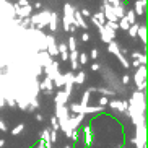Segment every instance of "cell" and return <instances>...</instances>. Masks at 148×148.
<instances>
[{"label":"cell","instance_id":"7","mask_svg":"<svg viewBox=\"0 0 148 148\" xmlns=\"http://www.w3.org/2000/svg\"><path fill=\"white\" fill-rule=\"evenodd\" d=\"M54 116H56L57 121H59V125H60V124H65V122L69 121V117H70L69 108H67V106H56Z\"/></svg>","mask_w":148,"mask_h":148},{"label":"cell","instance_id":"49","mask_svg":"<svg viewBox=\"0 0 148 148\" xmlns=\"http://www.w3.org/2000/svg\"><path fill=\"white\" fill-rule=\"evenodd\" d=\"M64 148H72V145H65V147H64Z\"/></svg>","mask_w":148,"mask_h":148},{"label":"cell","instance_id":"26","mask_svg":"<svg viewBox=\"0 0 148 148\" xmlns=\"http://www.w3.org/2000/svg\"><path fill=\"white\" fill-rule=\"evenodd\" d=\"M95 91L101 93V95L106 96V98H108V96H114V95H116V93H114L112 90H109V88H95Z\"/></svg>","mask_w":148,"mask_h":148},{"label":"cell","instance_id":"3","mask_svg":"<svg viewBox=\"0 0 148 148\" xmlns=\"http://www.w3.org/2000/svg\"><path fill=\"white\" fill-rule=\"evenodd\" d=\"M73 12H75V7L72 3H64V15H62V23H64V31L65 33H70L72 26H75L73 23Z\"/></svg>","mask_w":148,"mask_h":148},{"label":"cell","instance_id":"5","mask_svg":"<svg viewBox=\"0 0 148 148\" xmlns=\"http://www.w3.org/2000/svg\"><path fill=\"white\" fill-rule=\"evenodd\" d=\"M13 10H15V18H29L33 15V5L28 2L25 5H13Z\"/></svg>","mask_w":148,"mask_h":148},{"label":"cell","instance_id":"1","mask_svg":"<svg viewBox=\"0 0 148 148\" xmlns=\"http://www.w3.org/2000/svg\"><path fill=\"white\" fill-rule=\"evenodd\" d=\"M49 18H51V10H39L38 13H33L29 16V23L31 26H34L36 29H44L47 26Z\"/></svg>","mask_w":148,"mask_h":148},{"label":"cell","instance_id":"28","mask_svg":"<svg viewBox=\"0 0 148 148\" xmlns=\"http://www.w3.org/2000/svg\"><path fill=\"white\" fill-rule=\"evenodd\" d=\"M117 25H119V29H124V31H127L129 28H130V23H129V21L125 20V16L121 18V20L117 21Z\"/></svg>","mask_w":148,"mask_h":148},{"label":"cell","instance_id":"16","mask_svg":"<svg viewBox=\"0 0 148 148\" xmlns=\"http://www.w3.org/2000/svg\"><path fill=\"white\" fill-rule=\"evenodd\" d=\"M147 12V0H135L134 3V13L137 16H142Z\"/></svg>","mask_w":148,"mask_h":148},{"label":"cell","instance_id":"47","mask_svg":"<svg viewBox=\"0 0 148 148\" xmlns=\"http://www.w3.org/2000/svg\"><path fill=\"white\" fill-rule=\"evenodd\" d=\"M130 65L134 67V69H138V67H140V62H138V60H132Z\"/></svg>","mask_w":148,"mask_h":148},{"label":"cell","instance_id":"9","mask_svg":"<svg viewBox=\"0 0 148 148\" xmlns=\"http://www.w3.org/2000/svg\"><path fill=\"white\" fill-rule=\"evenodd\" d=\"M108 106L111 109H114L116 112H121V114H125L127 112V101L125 99H111L108 103Z\"/></svg>","mask_w":148,"mask_h":148},{"label":"cell","instance_id":"34","mask_svg":"<svg viewBox=\"0 0 148 148\" xmlns=\"http://www.w3.org/2000/svg\"><path fill=\"white\" fill-rule=\"evenodd\" d=\"M80 132H78V129H75V130H72V135H70V138L73 140V142H78L80 140Z\"/></svg>","mask_w":148,"mask_h":148},{"label":"cell","instance_id":"44","mask_svg":"<svg viewBox=\"0 0 148 148\" xmlns=\"http://www.w3.org/2000/svg\"><path fill=\"white\" fill-rule=\"evenodd\" d=\"M38 10V12H39V10H42V3H41V2H36L34 5H33V10Z\"/></svg>","mask_w":148,"mask_h":148},{"label":"cell","instance_id":"18","mask_svg":"<svg viewBox=\"0 0 148 148\" xmlns=\"http://www.w3.org/2000/svg\"><path fill=\"white\" fill-rule=\"evenodd\" d=\"M83 138H85V145L86 147H91L93 145V130H91V125H85L83 127Z\"/></svg>","mask_w":148,"mask_h":148},{"label":"cell","instance_id":"40","mask_svg":"<svg viewBox=\"0 0 148 148\" xmlns=\"http://www.w3.org/2000/svg\"><path fill=\"white\" fill-rule=\"evenodd\" d=\"M98 56H99V51H98V49H93L91 51V54H90V59H93V60H96V59H98Z\"/></svg>","mask_w":148,"mask_h":148},{"label":"cell","instance_id":"37","mask_svg":"<svg viewBox=\"0 0 148 148\" xmlns=\"http://www.w3.org/2000/svg\"><path fill=\"white\" fill-rule=\"evenodd\" d=\"M80 13H82L83 18H90V16H91V12H90V8H82V10H80Z\"/></svg>","mask_w":148,"mask_h":148},{"label":"cell","instance_id":"27","mask_svg":"<svg viewBox=\"0 0 148 148\" xmlns=\"http://www.w3.org/2000/svg\"><path fill=\"white\" fill-rule=\"evenodd\" d=\"M90 98H91V93L88 91V90H85V91H83V95H82V103H80V104H82V106H88Z\"/></svg>","mask_w":148,"mask_h":148},{"label":"cell","instance_id":"21","mask_svg":"<svg viewBox=\"0 0 148 148\" xmlns=\"http://www.w3.org/2000/svg\"><path fill=\"white\" fill-rule=\"evenodd\" d=\"M137 36L142 39V42H143V44H147V25H140L138 31H137Z\"/></svg>","mask_w":148,"mask_h":148},{"label":"cell","instance_id":"12","mask_svg":"<svg viewBox=\"0 0 148 148\" xmlns=\"http://www.w3.org/2000/svg\"><path fill=\"white\" fill-rule=\"evenodd\" d=\"M59 23H60V18H59V13L57 12H51V18H49V23H47V28L51 29V33H57L59 29Z\"/></svg>","mask_w":148,"mask_h":148},{"label":"cell","instance_id":"4","mask_svg":"<svg viewBox=\"0 0 148 148\" xmlns=\"http://www.w3.org/2000/svg\"><path fill=\"white\" fill-rule=\"evenodd\" d=\"M134 82H135L137 91H145L147 90V65H140L135 70Z\"/></svg>","mask_w":148,"mask_h":148},{"label":"cell","instance_id":"46","mask_svg":"<svg viewBox=\"0 0 148 148\" xmlns=\"http://www.w3.org/2000/svg\"><path fill=\"white\" fill-rule=\"evenodd\" d=\"M99 69H101V65H99V64H93V65H91V70H93V72H98Z\"/></svg>","mask_w":148,"mask_h":148},{"label":"cell","instance_id":"30","mask_svg":"<svg viewBox=\"0 0 148 148\" xmlns=\"http://www.w3.org/2000/svg\"><path fill=\"white\" fill-rule=\"evenodd\" d=\"M88 60H90V57H88L86 52H80V54H78V64H80V65H85V64H88Z\"/></svg>","mask_w":148,"mask_h":148},{"label":"cell","instance_id":"13","mask_svg":"<svg viewBox=\"0 0 148 148\" xmlns=\"http://www.w3.org/2000/svg\"><path fill=\"white\" fill-rule=\"evenodd\" d=\"M69 99H70V96L65 95L64 90H59L56 93V96H54V104L56 106H67L69 104Z\"/></svg>","mask_w":148,"mask_h":148},{"label":"cell","instance_id":"31","mask_svg":"<svg viewBox=\"0 0 148 148\" xmlns=\"http://www.w3.org/2000/svg\"><path fill=\"white\" fill-rule=\"evenodd\" d=\"M51 129H52L54 132L60 130V125H59V121H57L56 116H52V117H51Z\"/></svg>","mask_w":148,"mask_h":148},{"label":"cell","instance_id":"42","mask_svg":"<svg viewBox=\"0 0 148 148\" xmlns=\"http://www.w3.org/2000/svg\"><path fill=\"white\" fill-rule=\"evenodd\" d=\"M34 119H36L38 122H42V121H44V116H42L41 112H34Z\"/></svg>","mask_w":148,"mask_h":148},{"label":"cell","instance_id":"35","mask_svg":"<svg viewBox=\"0 0 148 148\" xmlns=\"http://www.w3.org/2000/svg\"><path fill=\"white\" fill-rule=\"evenodd\" d=\"M129 83H130V75H122V86H127V85H129Z\"/></svg>","mask_w":148,"mask_h":148},{"label":"cell","instance_id":"11","mask_svg":"<svg viewBox=\"0 0 148 148\" xmlns=\"http://www.w3.org/2000/svg\"><path fill=\"white\" fill-rule=\"evenodd\" d=\"M39 91H42L46 96H51V95H52V91H54V83H52V80L49 78V77H46L42 82H39Z\"/></svg>","mask_w":148,"mask_h":148},{"label":"cell","instance_id":"24","mask_svg":"<svg viewBox=\"0 0 148 148\" xmlns=\"http://www.w3.org/2000/svg\"><path fill=\"white\" fill-rule=\"evenodd\" d=\"M25 129H26V125H25V122H20L18 125H15L13 129H12V135H20L23 130H25Z\"/></svg>","mask_w":148,"mask_h":148},{"label":"cell","instance_id":"8","mask_svg":"<svg viewBox=\"0 0 148 148\" xmlns=\"http://www.w3.org/2000/svg\"><path fill=\"white\" fill-rule=\"evenodd\" d=\"M59 67H60V64H59V62H56V60H52V64H51L49 67H44L42 72L46 73V77H49L51 80H54V78H57V77L60 75Z\"/></svg>","mask_w":148,"mask_h":148},{"label":"cell","instance_id":"19","mask_svg":"<svg viewBox=\"0 0 148 148\" xmlns=\"http://www.w3.org/2000/svg\"><path fill=\"white\" fill-rule=\"evenodd\" d=\"M112 10H114V15H116V18H117V21L121 20V18H124L125 16V3L122 2V3H119V5H114L112 7Z\"/></svg>","mask_w":148,"mask_h":148},{"label":"cell","instance_id":"17","mask_svg":"<svg viewBox=\"0 0 148 148\" xmlns=\"http://www.w3.org/2000/svg\"><path fill=\"white\" fill-rule=\"evenodd\" d=\"M90 20H91V23L95 25L96 28L103 26V25L106 23V18H104V15H103V12H96V13H91Z\"/></svg>","mask_w":148,"mask_h":148},{"label":"cell","instance_id":"10","mask_svg":"<svg viewBox=\"0 0 148 148\" xmlns=\"http://www.w3.org/2000/svg\"><path fill=\"white\" fill-rule=\"evenodd\" d=\"M98 31H99V38H101V41H103V42H106V44H109L111 41H114V39H116V34H117V33H114V31L108 29V28H106L104 25L98 28Z\"/></svg>","mask_w":148,"mask_h":148},{"label":"cell","instance_id":"33","mask_svg":"<svg viewBox=\"0 0 148 148\" xmlns=\"http://www.w3.org/2000/svg\"><path fill=\"white\" fill-rule=\"evenodd\" d=\"M109 99L106 98V96H99V99H98V106H101V108H104V106H108Z\"/></svg>","mask_w":148,"mask_h":148},{"label":"cell","instance_id":"39","mask_svg":"<svg viewBox=\"0 0 148 148\" xmlns=\"http://www.w3.org/2000/svg\"><path fill=\"white\" fill-rule=\"evenodd\" d=\"M90 39H91V34H90L88 31H85V33L82 34V41H83V42H88Z\"/></svg>","mask_w":148,"mask_h":148},{"label":"cell","instance_id":"29","mask_svg":"<svg viewBox=\"0 0 148 148\" xmlns=\"http://www.w3.org/2000/svg\"><path fill=\"white\" fill-rule=\"evenodd\" d=\"M104 26L108 28V29L114 31V33H117V29H119V25H117V21H106V23H104Z\"/></svg>","mask_w":148,"mask_h":148},{"label":"cell","instance_id":"38","mask_svg":"<svg viewBox=\"0 0 148 148\" xmlns=\"http://www.w3.org/2000/svg\"><path fill=\"white\" fill-rule=\"evenodd\" d=\"M137 60H138L140 62V65H147V54H140V57H138V59H137Z\"/></svg>","mask_w":148,"mask_h":148},{"label":"cell","instance_id":"22","mask_svg":"<svg viewBox=\"0 0 148 148\" xmlns=\"http://www.w3.org/2000/svg\"><path fill=\"white\" fill-rule=\"evenodd\" d=\"M67 49H69V52L77 51V38L75 36H70L69 38V41H67Z\"/></svg>","mask_w":148,"mask_h":148},{"label":"cell","instance_id":"2","mask_svg":"<svg viewBox=\"0 0 148 148\" xmlns=\"http://www.w3.org/2000/svg\"><path fill=\"white\" fill-rule=\"evenodd\" d=\"M127 103L130 106H134L137 111L147 114V93L145 91H137V90H135V91L132 93L130 99L127 101Z\"/></svg>","mask_w":148,"mask_h":148},{"label":"cell","instance_id":"41","mask_svg":"<svg viewBox=\"0 0 148 148\" xmlns=\"http://www.w3.org/2000/svg\"><path fill=\"white\" fill-rule=\"evenodd\" d=\"M0 130H2V132H7V130H8V127H7V124H5L3 119H0Z\"/></svg>","mask_w":148,"mask_h":148},{"label":"cell","instance_id":"45","mask_svg":"<svg viewBox=\"0 0 148 148\" xmlns=\"http://www.w3.org/2000/svg\"><path fill=\"white\" fill-rule=\"evenodd\" d=\"M140 54H142V52H138V51H135V52H132V59H134V60H137V59L140 57Z\"/></svg>","mask_w":148,"mask_h":148},{"label":"cell","instance_id":"23","mask_svg":"<svg viewBox=\"0 0 148 148\" xmlns=\"http://www.w3.org/2000/svg\"><path fill=\"white\" fill-rule=\"evenodd\" d=\"M138 26H140V23H134V25H130V28L127 29V34H129V38H137Z\"/></svg>","mask_w":148,"mask_h":148},{"label":"cell","instance_id":"48","mask_svg":"<svg viewBox=\"0 0 148 148\" xmlns=\"http://www.w3.org/2000/svg\"><path fill=\"white\" fill-rule=\"evenodd\" d=\"M3 147H5V140L0 138V148H3Z\"/></svg>","mask_w":148,"mask_h":148},{"label":"cell","instance_id":"14","mask_svg":"<svg viewBox=\"0 0 148 148\" xmlns=\"http://www.w3.org/2000/svg\"><path fill=\"white\" fill-rule=\"evenodd\" d=\"M73 23L77 28H82V29H88V23L85 21V18L82 16L80 10L75 7V12H73Z\"/></svg>","mask_w":148,"mask_h":148},{"label":"cell","instance_id":"36","mask_svg":"<svg viewBox=\"0 0 148 148\" xmlns=\"http://www.w3.org/2000/svg\"><path fill=\"white\" fill-rule=\"evenodd\" d=\"M49 140H51V143H56L57 142V132H54V130H51L49 132Z\"/></svg>","mask_w":148,"mask_h":148},{"label":"cell","instance_id":"25","mask_svg":"<svg viewBox=\"0 0 148 148\" xmlns=\"http://www.w3.org/2000/svg\"><path fill=\"white\" fill-rule=\"evenodd\" d=\"M125 20L130 23V25L137 23V15L134 13V10H129V12H125Z\"/></svg>","mask_w":148,"mask_h":148},{"label":"cell","instance_id":"6","mask_svg":"<svg viewBox=\"0 0 148 148\" xmlns=\"http://www.w3.org/2000/svg\"><path fill=\"white\" fill-rule=\"evenodd\" d=\"M46 52L51 57H57L59 51H57V41L54 34H46Z\"/></svg>","mask_w":148,"mask_h":148},{"label":"cell","instance_id":"32","mask_svg":"<svg viewBox=\"0 0 148 148\" xmlns=\"http://www.w3.org/2000/svg\"><path fill=\"white\" fill-rule=\"evenodd\" d=\"M57 51H59V54L69 52V49H67V42H57Z\"/></svg>","mask_w":148,"mask_h":148},{"label":"cell","instance_id":"20","mask_svg":"<svg viewBox=\"0 0 148 148\" xmlns=\"http://www.w3.org/2000/svg\"><path fill=\"white\" fill-rule=\"evenodd\" d=\"M85 80H86V73H85L83 70H78V72L75 73V77H73V85L82 86L83 83H85Z\"/></svg>","mask_w":148,"mask_h":148},{"label":"cell","instance_id":"15","mask_svg":"<svg viewBox=\"0 0 148 148\" xmlns=\"http://www.w3.org/2000/svg\"><path fill=\"white\" fill-rule=\"evenodd\" d=\"M83 119H85V114H75V116H72V114H70V117H69V127L72 129V130L78 129V127L82 125Z\"/></svg>","mask_w":148,"mask_h":148},{"label":"cell","instance_id":"43","mask_svg":"<svg viewBox=\"0 0 148 148\" xmlns=\"http://www.w3.org/2000/svg\"><path fill=\"white\" fill-rule=\"evenodd\" d=\"M59 56H60V60H62V62H67V60H69V52L59 54Z\"/></svg>","mask_w":148,"mask_h":148}]
</instances>
